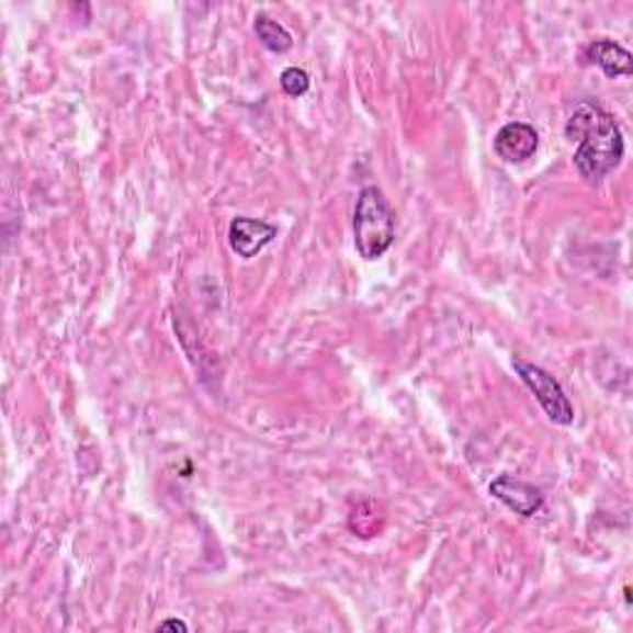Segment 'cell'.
I'll list each match as a JSON object with an SVG mask.
<instances>
[{
    "label": "cell",
    "mask_w": 633,
    "mask_h": 633,
    "mask_svg": "<svg viewBox=\"0 0 633 633\" xmlns=\"http://www.w3.org/2000/svg\"><path fill=\"white\" fill-rule=\"evenodd\" d=\"M564 134L569 142L579 144V149L574 151V167L579 169L581 179L599 183L613 169H619L623 151H626L621 126L597 102H579L574 106Z\"/></svg>",
    "instance_id": "cell-1"
},
{
    "label": "cell",
    "mask_w": 633,
    "mask_h": 633,
    "mask_svg": "<svg viewBox=\"0 0 633 633\" xmlns=\"http://www.w3.org/2000/svg\"><path fill=\"white\" fill-rule=\"evenodd\" d=\"M396 216L384 191L364 186L354 206V246L364 260H378L394 246Z\"/></svg>",
    "instance_id": "cell-2"
},
{
    "label": "cell",
    "mask_w": 633,
    "mask_h": 633,
    "mask_svg": "<svg viewBox=\"0 0 633 633\" xmlns=\"http://www.w3.org/2000/svg\"><path fill=\"white\" fill-rule=\"evenodd\" d=\"M512 366L518 376L524 382V386L530 388L538 398V404L544 408V414L550 416V421L557 426H569L574 423V406L564 394L562 384L554 378L550 372H544L542 366L524 362V359H512Z\"/></svg>",
    "instance_id": "cell-3"
},
{
    "label": "cell",
    "mask_w": 633,
    "mask_h": 633,
    "mask_svg": "<svg viewBox=\"0 0 633 633\" xmlns=\"http://www.w3.org/2000/svg\"><path fill=\"white\" fill-rule=\"evenodd\" d=\"M278 238V228L268 221L238 216L230 221L228 228V242L233 252H238L240 258H256L262 248H268L272 240Z\"/></svg>",
    "instance_id": "cell-4"
},
{
    "label": "cell",
    "mask_w": 633,
    "mask_h": 633,
    "mask_svg": "<svg viewBox=\"0 0 633 633\" xmlns=\"http://www.w3.org/2000/svg\"><path fill=\"white\" fill-rule=\"evenodd\" d=\"M490 495L502 505H508L512 512H518L520 518H532L538 515L544 505V495L540 488L524 483L512 475H500L490 483Z\"/></svg>",
    "instance_id": "cell-5"
},
{
    "label": "cell",
    "mask_w": 633,
    "mask_h": 633,
    "mask_svg": "<svg viewBox=\"0 0 633 633\" xmlns=\"http://www.w3.org/2000/svg\"><path fill=\"white\" fill-rule=\"evenodd\" d=\"M495 154L500 156L505 163H522L534 156L540 146V136L534 126L524 122H510L495 134Z\"/></svg>",
    "instance_id": "cell-6"
},
{
    "label": "cell",
    "mask_w": 633,
    "mask_h": 633,
    "mask_svg": "<svg viewBox=\"0 0 633 633\" xmlns=\"http://www.w3.org/2000/svg\"><path fill=\"white\" fill-rule=\"evenodd\" d=\"M584 57H587V63L601 67L607 77H629L633 72V55L626 47L607 41V37L589 43L587 50H584Z\"/></svg>",
    "instance_id": "cell-7"
},
{
    "label": "cell",
    "mask_w": 633,
    "mask_h": 633,
    "mask_svg": "<svg viewBox=\"0 0 633 633\" xmlns=\"http://www.w3.org/2000/svg\"><path fill=\"white\" fill-rule=\"evenodd\" d=\"M252 31H256L258 41L262 43V47H268L270 53H287L290 47H292V35L278 21H272V18L265 15V13L256 15Z\"/></svg>",
    "instance_id": "cell-8"
},
{
    "label": "cell",
    "mask_w": 633,
    "mask_h": 633,
    "mask_svg": "<svg viewBox=\"0 0 633 633\" xmlns=\"http://www.w3.org/2000/svg\"><path fill=\"white\" fill-rule=\"evenodd\" d=\"M280 87L287 97H302L309 90V75L302 67H287L280 75Z\"/></svg>",
    "instance_id": "cell-9"
},
{
    "label": "cell",
    "mask_w": 633,
    "mask_h": 633,
    "mask_svg": "<svg viewBox=\"0 0 633 633\" xmlns=\"http://www.w3.org/2000/svg\"><path fill=\"white\" fill-rule=\"evenodd\" d=\"M156 631H183V633H186L189 626L183 621H179V619H167V621H161L159 626H156Z\"/></svg>",
    "instance_id": "cell-10"
}]
</instances>
